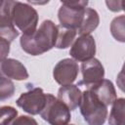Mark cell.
I'll return each mask as SVG.
<instances>
[{
    "instance_id": "6da1fadb",
    "label": "cell",
    "mask_w": 125,
    "mask_h": 125,
    "mask_svg": "<svg viewBox=\"0 0 125 125\" xmlns=\"http://www.w3.org/2000/svg\"><path fill=\"white\" fill-rule=\"evenodd\" d=\"M58 25L52 21L46 20L34 32L22 34L20 42L25 53L31 56H39L56 47Z\"/></svg>"
},
{
    "instance_id": "7a4b0ae2",
    "label": "cell",
    "mask_w": 125,
    "mask_h": 125,
    "mask_svg": "<svg viewBox=\"0 0 125 125\" xmlns=\"http://www.w3.org/2000/svg\"><path fill=\"white\" fill-rule=\"evenodd\" d=\"M80 112L88 125H104L107 117V106L104 105L89 89L82 93Z\"/></svg>"
},
{
    "instance_id": "3957f363",
    "label": "cell",
    "mask_w": 125,
    "mask_h": 125,
    "mask_svg": "<svg viewBox=\"0 0 125 125\" xmlns=\"http://www.w3.org/2000/svg\"><path fill=\"white\" fill-rule=\"evenodd\" d=\"M11 14L15 26L22 31V34L32 33L36 30L38 14L33 7L26 3L14 1Z\"/></svg>"
},
{
    "instance_id": "277c9868",
    "label": "cell",
    "mask_w": 125,
    "mask_h": 125,
    "mask_svg": "<svg viewBox=\"0 0 125 125\" xmlns=\"http://www.w3.org/2000/svg\"><path fill=\"white\" fill-rule=\"evenodd\" d=\"M88 1H63L58 12L62 26L69 29L79 28L85 14Z\"/></svg>"
},
{
    "instance_id": "5b68a950",
    "label": "cell",
    "mask_w": 125,
    "mask_h": 125,
    "mask_svg": "<svg viewBox=\"0 0 125 125\" xmlns=\"http://www.w3.org/2000/svg\"><path fill=\"white\" fill-rule=\"evenodd\" d=\"M41 117L50 125H68L70 121V109L52 94H47V101Z\"/></svg>"
},
{
    "instance_id": "8992f818",
    "label": "cell",
    "mask_w": 125,
    "mask_h": 125,
    "mask_svg": "<svg viewBox=\"0 0 125 125\" xmlns=\"http://www.w3.org/2000/svg\"><path fill=\"white\" fill-rule=\"evenodd\" d=\"M46 101L47 94H45L41 88L36 87L22 93L17 100L16 104L23 111L31 115H36L41 113V111L44 109Z\"/></svg>"
},
{
    "instance_id": "52a82bcc",
    "label": "cell",
    "mask_w": 125,
    "mask_h": 125,
    "mask_svg": "<svg viewBox=\"0 0 125 125\" xmlns=\"http://www.w3.org/2000/svg\"><path fill=\"white\" fill-rule=\"evenodd\" d=\"M96 54V42L91 34L80 35L71 45L69 55L74 61L86 62L94 58Z\"/></svg>"
},
{
    "instance_id": "ba28073f",
    "label": "cell",
    "mask_w": 125,
    "mask_h": 125,
    "mask_svg": "<svg viewBox=\"0 0 125 125\" xmlns=\"http://www.w3.org/2000/svg\"><path fill=\"white\" fill-rule=\"evenodd\" d=\"M79 67L73 59H63L54 67L53 76L57 83L62 86L72 84L78 75Z\"/></svg>"
},
{
    "instance_id": "9c48e42d",
    "label": "cell",
    "mask_w": 125,
    "mask_h": 125,
    "mask_svg": "<svg viewBox=\"0 0 125 125\" xmlns=\"http://www.w3.org/2000/svg\"><path fill=\"white\" fill-rule=\"evenodd\" d=\"M14 1H2L0 8V38L10 43L19 36V31L12 20V6Z\"/></svg>"
},
{
    "instance_id": "30bf717a",
    "label": "cell",
    "mask_w": 125,
    "mask_h": 125,
    "mask_svg": "<svg viewBox=\"0 0 125 125\" xmlns=\"http://www.w3.org/2000/svg\"><path fill=\"white\" fill-rule=\"evenodd\" d=\"M82 81L81 83L88 88L98 84L104 77V68L98 59H91L81 64Z\"/></svg>"
},
{
    "instance_id": "8fae6325",
    "label": "cell",
    "mask_w": 125,
    "mask_h": 125,
    "mask_svg": "<svg viewBox=\"0 0 125 125\" xmlns=\"http://www.w3.org/2000/svg\"><path fill=\"white\" fill-rule=\"evenodd\" d=\"M1 73L2 76L15 79L18 81L25 80L28 78V72L25 66L15 59H5L1 61Z\"/></svg>"
},
{
    "instance_id": "7c38bea8",
    "label": "cell",
    "mask_w": 125,
    "mask_h": 125,
    "mask_svg": "<svg viewBox=\"0 0 125 125\" xmlns=\"http://www.w3.org/2000/svg\"><path fill=\"white\" fill-rule=\"evenodd\" d=\"M58 99L62 101L70 110L78 107L82 101V92L73 84L62 86L58 91Z\"/></svg>"
},
{
    "instance_id": "4fadbf2b",
    "label": "cell",
    "mask_w": 125,
    "mask_h": 125,
    "mask_svg": "<svg viewBox=\"0 0 125 125\" xmlns=\"http://www.w3.org/2000/svg\"><path fill=\"white\" fill-rule=\"evenodd\" d=\"M88 89L91 90L96 95V97L106 106L112 104L116 100L115 88L112 82L107 79H103L101 82Z\"/></svg>"
},
{
    "instance_id": "5bb4252c",
    "label": "cell",
    "mask_w": 125,
    "mask_h": 125,
    "mask_svg": "<svg viewBox=\"0 0 125 125\" xmlns=\"http://www.w3.org/2000/svg\"><path fill=\"white\" fill-rule=\"evenodd\" d=\"M100 23V17L96 10L92 8H86L83 21L77 29V32L80 35L90 34L92 31H94Z\"/></svg>"
},
{
    "instance_id": "9a60e30c",
    "label": "cell",
    "mask_w": 125,
    "mask_h": 125,
    "mask_svg": "<svg viewBox=\"0 0 125 125\" xmlns=\"http://www.w3.org/2000/svg\"><path fill=\"white\" fill-rule=\"evenodd\" d=\"M109 125H125V99H116L108 117Z\"/></svg>"
},
{
    "instance_id": "2e32d148",
    "label": "cell",
    "mask_w": 125,
    "mask_h": 125,
    "mask_svg": "<svg viewBox=\"0 0 125 125\" xmlns=\"http://www.w3.org/2000/svg\"><path fill=\"white\" fill-rule=\"evenodd\" d=\"M77 31L75 29H69L62 26L61 24L58 25V36H57V43L56 48L58 49H66L70 45L73 44L75 40Z\"/></svg>"
},
{
    "instance_id": "e0dca14e",
    "label": "cell",
    "mask_w": 125,
    "mask_h": 125,
    "mask_svg": "<svg viewBox=\"0 0 125 125\" xmlns=\"http://www.w3.org/2000/svg\"><path fill=\"white\" fill-rule=\"evenodd\" d=\"M110 33L119 42H125V15L118 16L111 21Z\"/></svg>"
},
{
    "instance_id": "ac0fdd59",
    "label": "cell",
    "mask_w": 125,
    "mask_h": 125,
    "mask_svg": "<svg viewBox=\"0 0 125 125\" xmlns=\"http://www.w3.org/2000/svg\"><path fill=\"white\" fill-rule=\"evenodd\" d=\"M15 92V86L14 83L5 76H1L0 80V99L1 101H4L6 99H10Z\"/></svg>"
},
{
    "instance_id": "d6986e66",
    "label": "cell",
    "mask_w": 125,
    "mask_h": 125,
    "mask_svg": "<svg viewBox=\"0 0 125 125\" xmlns=\"http://www.w3.org/2000/svg\"><path fill=\"white\" fill-rule=\"evenodd\" d=\"M17 115H18V111L13 106H9V105L2 106L0 125H10L12 121H15Z\"/></svg>"
},
{
    "instance_id": "ffe728a7",
    "label": "cell",
    "mask_w": 125,
    "mask_h": 125,
    "mask_svg": "<svg viewBox=\"0 0 125 125\" xmlns=\"http://www.w3.org/2000/svg\"><path fill=\"white\" fill-rule=\"evenodd\" d=\"M12 125H38V123L31 116L21 115V116L16 118L15 121H13Z\"/></svg>"
},
{
    "instance_id": "44dd1931",
    "label": "cell",
    "mask_w": 125,
    "mask_h": 125,
    "mask_svg": "<svg viewBox=\"0 0 125 125\" xmlns=\"http://www.w3.org/2000/svg\"><path fill=\"white\" fill-rule=\"evenodd\" d=\"M122 0H113V1H105V4L108 10L112 12H120L122 10Z\"/></svg>"
},
{
    "instance_id": "7402d4cb",
    "label": "cell",
    "mask_w": 125,
    "mask_h": 125,
    "mask_svg": "<svg viewBox=\"0 0 125 125\" xmlns=\"http://www.w3.org/2000/svg\"><path fill=\"white\" fill-rule=\"evenodd\" d=\"M0 46H1V61H3L7 59L6 57L10 52V42L3 38H0Z\"/></svg>"
},
{
    "instance_id": "603a6c76",
    "label": "cell",
    "mask_w": 125,
    "mask_h": 125,
    "mask_svg": "<svg viewBox=\"0 0 125 125\" xmlns=\"http://www.w3.org/2000/svg\"><path fill=\"white\" fill-rule=\"evenodd\" d=\"M116 84H117V87L123 93H125V69L122 68L121 71L118 73L116 78Z\"/></svg>"
},
{
    "instance_id": "cb8c5ba5",
    "label": "cell",
    "mask_w": 125,
    "mask_h": 125,
    "mask_svg": "<svg viewBox=\"0 0 125 125\" xmlns=\"http://www.w3.org/2000/svg\"><path fill=\"white\" fill-rule=\"evenodd\" d=\"M122 10L125 11V1H123V3H122Z\"/></svg>"
},
{
    "instance_id": "d4e9b609",
    "label": "cell",
    "mask_w": 125,
    "mask_h": 125,
    "mask_svg": "<svg viewBox=\"0 0 125 125\" xmlns=\"http://www.w3.org/2000/svg\"><path fill=\"white\" fill-rule=\"evenodd\" d=\"M122 68H123V69H125V62H124V64H123V66H122Z\"/></svg>"
},
{
    "instance_id": "484cf974",
    "label": "cell",
    "mask_w": 125,
    "mask_h": 125,
    "mask_svg": "<svg viewBox=\"0 0 125 125\" xmlns=\"http://www.w3.org/2000/svg\"><path fill=\"white\" fill-rule=\"evenodd\" d=\"M68 125H73V124H68Z\"/></svg>"
}]
</instances>
